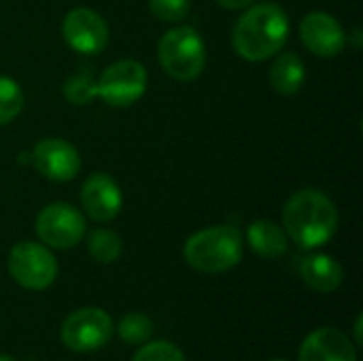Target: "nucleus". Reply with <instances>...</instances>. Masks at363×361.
<instances>
[{"instance_id": "obj_1", "label": "nucleus", "mask_w": 363, "mask_h": 361, "mask_svg": "<svg viewBox=\"0 0 363 361\" xmlns=\"http://www.w3.org/2000/svg\"><path fill=\"white\" fill-rule=\"evenodd\" d=\"M289 17L274 2L251 4L232 30V45L242 60L264 62L274 57L287 43Z\"/></svg>"}, {"instance_id": "obj_2", "label": "nucleus", "mask_w": 363, "mask_h": 361, "mask_svg": "<svg viewBox=\"0 0 363 361\" xmlns=\"http://www.w3.org/2000/svg\"><path fill=\"white\" fill-rule=\"evenodd\" d=\"M283 230L302 249L330 243L338 230V211L332 198L319 189H300L283 206Z\"/></svg>"}, {"instance_id": "obj_3", "label": "nucleus", "mask_w": 363, "mask_h": 361, "mask_svg": "<svg viewBox=\"0 0 363 361\" xmlns=\"http://www.w3.org/2000/svg\"><path fill=\"white\" fill-rule=\"evenodd\" d=\"M187 266L204 274L232 270L242 260V234L234 226H213L191 234L183 247Z\"/></svg>"}, {"instance_id": "obj_4", "label": "nucleus", "mask_w": 363, "mask_h": 361, "mask_svg": "<svg viewBox=\"0 0 363 361\" xmlns=\"http://www.w3.org/2000/svg\"><path fill=\"white\" fill-rule=\"evenodd\" d=\"M157 60L168 77L189 83L198 79L206 66V45L196 28L177 26L160 38Z\"/></svg>"}, {"instance_id": "obj_5", "label": "nucleus", "mask_w": 363, "mask_h": 361, "mask_svg": "<svg viewBox=\"0 0 363 361\" xmlns=\"http://www.w3.org/2000/svg\"><path fill=\"white\" fill-rule=\"evenodd\" d=\"M9 272L23 289L43 291L57 279V260L43 243L23 240L9 253Z\"/></svg>"}, {"instance_id": "obj_6", "label": "nucleus", "mask_w": 363, "mask_h": 361, "mask_svg": "<svg viewBox=\"0 0 363 361\" xmlns=\"http://www.w3.org/2000/svg\"><path fill=\"white\" fill-rule=\"evenodd\" d=\"M62 343L74 353H96L113 336V319L106 311L85 306L70 313L60 330Z\"/></svg>"}, {"instance_id": "obj_7", "label": "nucleus", "mask_w": 363, "mask_h": 361, "mask_svg": "<svg viewBox=\"0 0 363 361\" xmlns=\"http://www.w3.org/2000/svg\"><path fill=\"white\" fill-rule=\"evenodd\" d=\"M147 68L136 60H117L98 77V98L108 106L128 109L147 91Z\"/></svg>"}, {"instance_id": "obj_8", "label": "nucleus", "mask_w": 363, "mask_h": 361, "mask_svg": "<svg viewBox=\"0 0 363 361\" xmlns=\"http://www.w3.org/2000/svg\"><path fill=\"white\" fill-rule=\"evenodd\" d=\"M36 236L49 249H72L85 236V217L68 202H51L36 215Z\"/></svg>"}, {"instance_id": "obj_9", "label": "nucleus", "mask_w": 363, "mask_h": 361, "mask_svg": "<svg viewBox=\"0 0 363 361\" xmlns=\"http://www.w3.org/2000/svg\"><path fill=\"white\" fill-rule=\"evenodd\" d=\"M62 34L68 47L83 55H96L108 43V26L104 17L87 6H77L66 13Z\"/></svg>"}, {"instance_id": "obj_10", "label": "nucleus", "mask_w": 363, "mask_h": 361, "mask_svg": "<svg viewBox=\"0 0 363 361\" xmlns=\"http://www.w3.org/2000/svg\"><path fill=\"white\" fill-rule=\"evenodd\" d=\"M30 164L49 181H72L81 170V155L64 138H43L30 153Z\"/></svg>"}, {"instance_id": "obj_11", "label": "nucleus", "mask_w": 363, "mask_h": 361, "mask_svg": "<svg viewBox=\"0 0 363 361\" xmlns=\"http://www.w3.org/2000/svg\"><path fill=\"white\" fill-rule=\"evenodd\" d=\"M300 38L304 47L319 57H336L347 45L345 28L334 15L325 11H313L302 17Z\"/></svg>"}, {"instance_id": "obj_12", "label": "nucleus", "mask_w": 363, "mask_h": 361, "mask_svg": "<svg viewBox=\"0 0 363 361\" xmlns=\"http://www.w3.org/2000/svg\"><path fill=\"white\" fill-rule=\"evenodd\" d=\"M81 204L94 221H111L119 215L123 196L113 177L106 172H94L81 187Z\"/></svg>"}, {"instance_id": "obj_13", "label": "nucleus", "mask_w": 363, "mask_h": 361, "mask_svg": "<svg viewBox=\"0 0 363 361\" xmlns=\"http://www.w3.org/2000/svg\"><path fill=\"white\" fill-rule=\"evenodd\" d=\"M300 361H357V351L345 332L336 328H319L304 338Z\"/></svg>"}, {"instance_id": "obj_14", "label": "nucleus", "mask_w": 363, "mask_h": 361, "mask_svg": "<svg viewBox=\"0 0 363 361\" xmlns=\"http://www.w3.org/2000/svg\"><path fill=\"white\" fill-rule=\"evenodd\" d=\"M300 277L306 287L319 294H332L342 285L345 270L338 260L325 253H311L300 262Z\"/></svg>"}, {"instance_id": "obj_15", "label": "nucleus", "mask_w": 363, "mask_h": 361, "mask_svg": "<svg viewBox=\"0 0 363 361\" xmlns=\"http://www.w3.org/2000/svg\"><path fill=\"white\" fill-rule=\"evenodd\" d=\"M247 243L253 249V253H257L259 257H266V260L281 257L289 249V238H287L285 230L270 219L253 221L247 230Z\"/></svg>"}, {"instance_id": "obj_16", "label": "nucleus", "mask_w": 363, "mask_h": 361, "mask_svg": "<svg viewBox=\"0 0 363 361\" xmlns=\"http://www.w3.org/2000/svg\"><path fill=\"white\" fill-rule=\"evenodd\" d=\"M306 81V66L298 53H281L274 57L270 68V83L283 96H294Z\"/></svg>"}, {"instance_id": "obj_17", "label": "nucleus", "mask_w": 363, "mask_h": 361, "mask_svg": "<svg viewBox=\"0 0 363 361\" xmlns=\"http://www.w3.org/2000/svg\"><path fill=\"white\" fill-rule=\"evenodd\" d=\"M62 91L70 104H77V106L89 104L94 98H98V77L94 74V68L81 66L79 70H74L64 81Z\"/></svg>"}, {"instance_id": "obj_18", "label": "nucleus", "mask_w": 363, "mask_h": 361, "mask_svg": "<svg viewBox=\"0 0 363 361\" xmlns=\"http://www.w3.org/2000/svg\"><path fill=\"white\" fill-rule=\"evenodd\" d=\"M87 251L89 255L100 262V264H113L121 257V251H123V243L119 238L117 232L113 230H94L87 238Z\"/></svg>"}, {"instance_id": "obj_19", "label": "nucleus", "mask_w": 363, "mask_h": 361, "mask_svg": "<svg viewBox=\"0 0 363 361\" xmlns=\"http://www.w3.org/2000/svg\"><path fill=\"white\" fill-rule=\"evenodd\" d=\"M117 334L128 345H145L153 336V323L145 313H128L117 323Z\"/></svg>"}, {"instance_id": "obj_20", "label": "nucleus", "mask_w": 363, "mask_h": 361, "mask_svg": "<svg viewBox=\"0 0 363 361\" xmlns=\"http://www.w3.org/2000/svg\"><path fill=\"white\" fill-rule=\"evenodd\" d=\"M21 111H23L21 87L9 77H0V126L11 123Z\"/></svg>"}, {"instance_id": "obj_21", "label": "nucleus", "mask_w": 363, "mask_h": 361, "mask_svg": "<svg viewBox=\"0 0 363 361\" xmlns=\"http://www.w3.org/2000/svg\"><path fill=\"white\" fill-rule=\"evenodd\" d=\"M132 361H185L181 349L168 340H155L143 345V349L134 355Z\"/></svg>"}, {"instance_id": "obj_22", "label": "nucleus", "mask_w": 363, "mask_h": 361, "mask_svg": "<svg viewBox=\"0 0 363 361\" xmlns=\"http://www.w3.org/2000/svg\"><path fill=\"white\" fill-rule=\"evenodd\" d=\"M149 9L160 21L177 23L189 15V0H149Z\"/></svg>"}, {"instance_id": "obj_23", "label": "nucleus", "mask_w": 363, "mask_h": 361, "mask_svg": "<svg viewBox=\"0 0 363 361\" xmlns=\"http://www.w3.org/2000/svg\"><path fill=\"white\" fill-rule=\"evenodd\" d=\"M223 9H230V11H240V9H247L251 6L255 0H217Z\"/></svg>"}, {"instance_id": "obj_24", "label": "nucleus", "mask_w": 363, "mask_h": 361, "mask_svg": "<svg viewBox=\"0 0 363 361\" xmlns=\"http://www.w3.org/2000/svg\"><path fill=\"white\" fill-rule=\"evenodd\" d=\"M362 315L357 317V323H355V338H357V343H362L363 336H362Z\"/></svg>"}, {"instance_id": "obj_25", "label": "nucleus", "mask_w": 363, "mask_h": 361, "mask_svg": "<svg viewBox=\"0 0 363 361\" xmlns=\"http://www.w3.org/2000/svg\"><path fill=\"white\" fill-rule=\"evenodd\" d=\"M0 361H17L15 357H9V355H0Z\"/></svg>"}, {"instance_id": "obj_26", "label": "nucleus", "mask_w": 363, "mask_h": 361, "mask_svg": "<svg viewBox=\"0 0 363 361\" xmlns=\"http://www.w3.org/2000/svg\"><path fill=\"white\" fill-rule=\"evenodd\" d=\"M272 361H287V360H272Z\"/></svg>"}]
</instances>
